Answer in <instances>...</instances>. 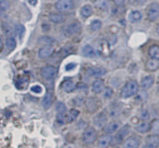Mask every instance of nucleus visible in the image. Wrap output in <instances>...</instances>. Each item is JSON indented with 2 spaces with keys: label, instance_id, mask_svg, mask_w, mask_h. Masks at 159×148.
Instances as JSON below:
<instances>
[{
  "label": "nucleus",
  "instance_id": "obj_33",
  "mask_svg": "<svg viewBox=\"0 0 159 148\" xmlns=\"http://www.w3.org/2000/svg\"><path fill=\"white\" fill-rule=\"evenodd\" d=\"M9 8V2L7 0H0V14L6 12Z\"/></svg>",
  "mask_w": 159,
  "mask_h": 148
},
{
  "label": "nucleus",
  "instance_id": "obj_25",
  "mask_svg": "<svg viewBox=\"0 0 159 148\" xmlns=\"http://www.w3.org/2000/svg\"><path fill=\"white\" fill-rule=\"evenodd\" d=\"M80 14L84 18H88L93 14V8L90 5H85L81 8Z\"/></svg>",
  "mask_w": 159,
  "mask_h": 148
},
{
  "label": "nucleus",
  "instance_id": "obj_1",
  "mask_svg": "<svg viewBox=\"0 0 159 148\" xmlns=\"http://www.w3.org/2000/svg\"><path fill=\"white\" fill-rule=\"evenodd\" d=\"M139 90V85L138 83L134 80L130 81L127 82L121 91V96L123 98H130L135 96Z\"/></svg>",
  "mask_w": 159,
  "mask_h": 148
},
{
  "label": "nucleus",
  "instance_id": "obj_2",
  "mask_svg": "<svg viewBox=\"0 0 159 148\" xmlns=\"http://www.w3.org/2000/svg\"><path fill=\"white\" fill-rule=\"evenodd\" d=\"M97 139V133L93 127H88L85 129L82 134V141L86 144H93Z\"/></svg>",
  "mask_w": 159,
  "mask_h": 148
},
{
  "label": "nucleus",
  "instance_id": "obj_4",
  "mask_svg": "<svg viewBox=\"0 0 159 148\" xmlns=\"http://www.w3.org/2000/svg\"><path fill=\"white\" fill-rule=\"evenodd\" d=\"M130 132V127L128 125L124 126L123 128H121L119 131L116 133L114 137L112 139V144H120L123 142L124 138L126 137L127 134Z\"/></svg>",
  "mask_w": 159,
  "mask_h": 148
},
{
  "label": "nucleus",
  "instance_id": "obj_3",
  "mask_svg": "<svg viewBox=\"0 0 159 148\" xmlns=\"http://www.w3.org/2000/svg\"><path fill=\"white\" fill-rule=\"evenodd\" d=\"M74 7V0H58L55 4V8L58 12H66Z\"/></svg>",
  "mask_w": 159,
  "mask_h": 148
},
{
  "label": "nucleus",
  "instance_id": "obj_17",
  "mask_svg": "<svg viewBox=\"0 0 159 148\" xmlns=\"http://www.w3.org/2000/svg\"><path fill=\"white\" fill-rule=\"evenodd\" d=\"M154 82H155V78H154L153 76L148 75L141 79V85L144 89H148L154 85Z\"/></svg>",
  "mask_w": 159,
  "mask_h": 148
},
{
  "label": "nucleus",
  "instance_id": "obj_7",
  "mask_svg": "<svg viewBox=\"0 0 159 148\" xmlns=\"http://www.w3.org/2000/svg\"><path fill=\"white\" fill-rule=\"evenodd\" d=\"M85 106L87 110L90 113H93L97 111L99 108V99L95 97H89L85 101Z\"/></svg>",
  "mask_w": 159,
  "mask_h": 148
},
{
  "label": "nucleus",
  "instance_id": "obj_10",
  "mask_svg": "<svg viewBox=\"0 0 159 148\" xmlns=\"http://www.w3.org/2000/svg\"><path fill=\"white\" fill-rule=\"evenodd\" d=\"M145 147L155 148L159 146V136L156 134L149 135L145 139Z\"/></svg>",
  "mask_w": 159,
  "mask_h": 148
},
{
  "label": "nucleus",
  "instance_id": "obj_29",
  "mask_svg": "<svg viewBox=\"0 0 159 148\" xmlns=\"http://www.w3.org/2000/svg\"><path fill=\"white\" fill-rule=\"evenodd\" d=\"M15 31L16 33V34L18 35L19 38L21 40L23 38V35L25 34V31H26V29H25V26L22 24H18L15 27Z\"/></svg>",
  "mask_w": 159,
  "mask_h": 148
},
{
  "label": "nucleus",
  "instance_id": "obj_39",
  "mask_svg": "<svg viewBox=\"0 0 159 148\" xmlns=\"http://www.w3.org/2000/svg\"><path fill=\"white\" fill-rule=\"evenodd\" d=\"M3 29H4V31L7 35H10L12 34V28L7 23H3Z\"/></svg>",
  "mask_w": 159,
  "mask_h": 148
},
{
  "label": "nucleus",
  "instance_id": "obj_15",
  "mask_svg": "<svg viewBox=\"0 0 159 148\" xmlns=\"http://www.w3.org/2000/svg\"><path fill=\"white\" fill-rule=\"evenodd\" d=\"M112 139H113V137L110 134L102 135L98 140V144L101 147H107L111 144Z\"/></svg>",
  "mask_w": 159,
  "mask_h": 148
},
{
  "label": "nucleus",
  "instance_id": "obj_22",
  "mask_svg": "<svg viewBox=\"0 0 159 148\" xmlns=\"http://www.w3.org/2000/svg\"><path fill=\"white\" fill-rule=\"evenodd\" d=\"M82 54H83L85 57H94L95 56H96V53H95L94 49H93V48L89 44L84 46L83 47H82Z\"/></svg>",
  "mask_w": 159,
  "mask_h": 148
},
{
  "label": "nucleus",
  "instance_id": "obj_36",
  "mask_svg": "<svg viewBox=\"0 0 159 148\" xmlns=\"http://www.w3.org/2000/svg\"><path fill=\"white\" fill-rule=\"evenodd\" d=\"M97 6L102 9L107 8V6H108L107 0H97Z\"/></svg>",
  "mask_w": 159,
  "mask_h": 148
},
{
  "label": "nucleus",
  "instance_id": "obj_19",
  "mask_svg": "<svg viewBox=\"0 0 159 148\" xmlns=\"http://www.w3.org/2000/svg\"><path fill=\"white\" fill-rule=\"evenodd\" d=\"M53 102V96L51 92H47L42 100V105L45 110H48L51 106Z\"/></svg>",
  "mask_w": 159,
  "mask_h": 148
},
{
  "label": "nucleus",
  "instance_id": "obj_20",
  "mask_svg": "<svg viewBox=\"0 0 159 148\" xmlns=\"http://www.w3.org/2000/svg\"><path fill=\"white\" fill-rule=\"evenodd\" d=\"M136 130L138 133H148L151 130V124L149 123L144 121L141 123H140L139 125L137 126Z\"/></svg>",
  "mask_w": 159,
  "mask_h": 148
},
{
  "label": "nucleus",
  "instance_id": "obj_23",
  "mask_svg": "<svg viewBox=\"0 0 159 148\" xmlns=\"http://www.w3.org/2000/svg\"><path fill=\"white\" fill-rule=\"evenodd\" d=\"M141 19H142V14L138 10L132 11L129 15V20L132 23H138L141 21Z\"/></svg>",
  "mask_w": 159,
  "mask_h": 148
},
{
  "label": "nucleus",
  "instance_id": "obj_46",
  "mask_svg": "<svg viewBox=\"0 0 159 148\" xmlns=\"http://www.w3.org/2000/svg\"><path fill=\"white\" fill-rule=\"evenodd\" d=\"M2 46H3V43H2V37L1 35H0V50L2 48Z\"/></svg>",
  "mask_w": 159,
  "mask_h": 148
},
{
  "label": "nucleus",
  "instance_id": "obj_11",
  "mask_svg": "<svg viewBox=\"0 0 159 148\" xmlns=\"http://www.w3.org/2000/svg\"><path fill=\"white\" fill-rule=\"evenodd\" d=\"M87 73L90 76L96 78H99L104 75L107 73V70L102 68H97V67H89L87 69Z\"/></svg>",
  "mask_w": 159,
  "mask_h": 148
},
{
  "label": "nucleus",
  "instance_id": "obj_35",
  "mask_svg": "<svg viewBox=\"0 0 159 148\" xmlns=\"http://www.w3.org/2000/svg\"><path fill=\"white\" fill-rule=\"evenodd\" d=\"M56 119L57 122L59 124H65L66 123V116H65V113H57V116H56Z\"/></svg>",
  "mask_w": 159,
  "mask_h": 148
},
{
  "label": "nucleus",
  "instance_id": "obj_30",
  "mask_svg": "<svg viewBox=\"0 0 159 148\" xmlns=\"http://www.w3.org/2000/svg\"><path fill=\"white\" fill-rule=\"evenodd\" d=\"M79 114V111H78L77 110H71L69 113H68V116H67V120L68 122H72V121H74L77 118Z\"/></svg>",
  "mask_w": 159,
  "mask_h": 148
},
{
  "label": "nucleus",
  "instance_id": "obj_5",
  "mask_svg": "<svg viewBox=\"0 0 159 148\" xmlns=\"http://www.w3.org/2000/svg\"><path fill=\"white\" fill-rule=\"evenodd\" d=\"M41 74L43 78L47 79V80H51L56 77V75L57 74V69L55 67L48 65L42 68Z\"/></svg>",
  "mask_w": 159,
  "mask_h": 148
},
{
  "label": "nucleus",
  "instance_id": "obj_21",
  "mask_svg": "<svg viewBox=\"0 0 159 148\" xmlns=\"http://www.w3.org/2000/svg\"><path fill=\"white\" fill-rule=\"evenodd\" d=\"M49 20L54 23H61L65 22V16L61 13H50Z\"/></svg>",
  "mask_w": 159,
  "mask_h": 148
},
{
  "label": "nucleus",
  "instance_id": "obj_31",
  "mask_svg": "<svg viewBox=\"0 0 159 148\" xmlns=\"http://www.w3.org/2000/svg\"><path fill=\"white\" fill-rule=\"evenodd\" d=\"M101 27H102V23L99 20H93L91 23V24H90V29L93 31L99 30Z\"/></svg>",
  "mask_w": 159,
  "mask_h": 148
},
{
  "label": "nucleus",
  "instance_id": "obj_6",
  "mask_svg": "<svg viewBox=\"0 0 159 148\" xmlns=\"http://www.w3.org/2000/svg\"><path fill=\"white\" fill-rule=\"evenodd\" d=\"M148 18L150 21H155L159 18V3L153 2L148 6L147 12Z\"/></svg>",
  "mask_w": 159,
  "mask_h": 148
},
{
  "label": "nucleus",
  "instance_id": "obj_37",
  "mask_svg": "<svg viewBox=\"0 0 159 148\" xmlns=\"http://www.w3.org/2000/svg\"><path fill=\"white\" fill-rule=\"evenodd\" d=\"M40 42H42L43 43L46 45H51V43L53 42V40L51 39V37H40Z\"/></svg>",
  "mask_w": 159,
  "mask_h": 148
},
{
  "label": "nucleus",
  "instance_id": "obj_26",
  "mask_svg": "<svg viewBox=\"0 0 159 148\" xmlns=\"http://www.w3.org/2000/svg\"><path fill=\"white\" fill-rule=\"evenodd\" d=\"M62 88L66 92H71L75 89V85L72 81H65L61 85Z\"/></svg>",
  "mask_w": 159,
  "mask_h": 148
},
{
  "label": "nucleus",
  "instance_id": "obj_12",
  "mask_svg": "<svg viewBox=\"0 0 159 148\" xmlns=\"http://www.w3.org/2000/svg\"><path fill=\"white\" fill-rule=\"evenodd\" d=\"M54 47L51 45H45V46L42 47L39 51V57L40 58H47L54 53Z\"/></svg>",
  "mask_w": 159,
  "mask_h": 148
},
{
  "label": "nucleus",
  "instance_id": "obj_24",
  "mask_svg": "<svg viewBox=\"0 0 159 148\" xmlns=\"http://www.w3.org/2000/svg\"><path fill=\"white\" fill-rule=\"evenodd\" d=\"M148 54L151 58L159 60V46L158 45H152L148 49Z\"/></svg>",
  "mask_w": 159,
  "mask_h": 148
},
{
  "label": "nucleus",
  "instance_id": "obj_43",
  "mask_svg": "<svg viewBox=\"0 0 159 148\" xmlns=\"http://www.w3.org/2000/svg\"><path fill=\"white\" fill-rule=\"evenodd\" d=\"M75 88H77L78 89H80V90H85V91L88 89V86H87V85H85V84H83V83L79 84V85H77V87H75Z\"/></svg>",
  "mask_w": 159,
  "mask_h": 148
},
{
  "label": "nucleus",
  "instance_id": "obj_27",
  "mask_svg": "<svg viewBox=\"0 0 159 148\" xmlns=\"http://www.w3.org/2000/svg\"><path fill=\"white\" fill-rule=\"evenodd\" d=\"M6 44L8 49L10 50V51H12V50L15 49L16 47V41L15 38H14L13 37H8L7 40H6Z\"/></svg>",
  "mask_w": 159,
  "mask_h": 148
},
{
  "label": "nucleus",
  "instance_id": "obj_45",
  "mask_svg": "<svg viewBox=\"0 0 159 148\" xmlns=\"http://www.w3.org/2000/svg\"><path fill=\"white\" fill-rule=\"evenodd\" d=\"M29 2L30 4L33 5V6H35L37 3V0H29Z\"/></svg>",
  "mask_w": 159,
  "mask_h": 148
},
{
  "label": "nucleus",
  "instance_id": "obj_40",
  "mask_svg": "<svg viewBox=\"0 0 159 148\" xmlns=\"http://www.w3.org/2000/svg\"><path fill=\"white\" fill-rule=\"evenodd\" d=\"M31 91L34 93H37V94H39V93L42 92V88L40 85H34L31 88Z\"/></svg>",
  "mask_w": 159,
  "mask_h": 148
},
{
  "label": "nucleus",
  "instance_id": "obj_48",
  "mask_svg": "<svg viewBox=\"0 0 159 148\" xmlns=\"http://www.w3.org/2000/svg\"><path fill=\"white\" fill-rule=\"evenodd\" d=\"M158 93H159V84H158Z\"/></svg>",
  "mask_w": 159,
  "mask_h": 148
},
{
  "label": "nucleus",
  "instance_id": "obj_41",
  "mask_svg": "<svg viewBox=\"0 0 159 148\" xmlns=\"http://www.w3.org/2000/svg\"><path fill=\"white\" fill-rule=\"evenodd\" d=\"M104 96L107 98H110L113 96V90L110 88H107L105 89V92H104Z\"/></svg>",
  "mask_w": 159,
  "mask_h": 148
},
{
  "label": "nucleus",
  "instance_id": "obj_47",
  "mask_svg": "<svg viewBox=\"0 0 159 148\" xmlns=\"http://www.w3.org/2000/svg\"><path fill=\"white\" fill-rule=\"evenodd\" d=\"M157 34H158L159 36V23L158 24V26H157Z\"/></svg>",
  "mask_w": 159,
  "mask_h": 148
},
{
  "label": "nucleus",
  "instance_id": "obj_32",
  "mask_svg": "<svg viewBox=\"0 0 159 148\" xmlns=\"http://www.w3.org/2000/svg\"><path fill=\"white\" fill-rule=\"evenodd\" d=\"M55 110L57 112V113H65L67 112L66 106H65V103L62 102H58L56 104Z\"/></svg>",
  "mask_w": 159,
  "mask_h": 148
},
{
  "label": "nucleus",
  "instance_id": "obj_28",
  "mask_svg": "<svg viewBox=\"0 0 159 148\" xmlns=\"http://www.w3.org/2000/svg\"><path fill=\"white\" fill-rule=\"evenodd\" d=\"M151 130L153 134H156L159 136V119H156L152 121L151 123Z\"/></svg>",
  "mask_w": 159,
  "mask_h": 148
},
{
  "label": "nucleus",
  "instance_id": "obj_14",
  "mask_svg": "<svg viewBox=\"0 0 159 148\" xmlns=\"http://www.w3.org/2000/svg\"><path fill=\"white\" fill-rule=\"evenodd\" d=\"M105 89V85H104V82L102 79H96L94 81L92 86V91L94 93H100Z\"/></svg>",
  "mask_w": 159,
  "mask_h": 148
},
{
  "label": "nucleus",
  "instance_id": "obj_34",
  "mask_svg": "<svg viewBox=\"0 0 159 148\" xmlns=\"http://www.w3.org/2000/svg\"><path fill=\"white\" fill-rule=\"evenodd\" d=\"M140 118H141L142 120L147 121L150 119V114H149L148 111L146 110H142L140 111Z\"/></svg>",
  "mask_w": 159,
  "mask_h": 148
},
{
  "label": "nucleus",
  "instance_id": "obj_8",
  "mask_svg": "<svg viewBox=\"0 0 159 148\" xmlns=\"http://www.w3.org/2000/svg\"><path fill=\"white\" fill-rule=\"evenodd\" d=\"M107 115L105 112H101L99 114L96 115L94 117L93 119V123H94V125H96V127L101 128V127H103L104 126L107 124Z\"/></svg>",
  "mask_w": 159,
  "mask_h": 148
},
{
  "label": "nucleus",
  "instance_id": "obj_18",
  "mask_svg": "<svg viewBox=\"0 0 159 148\" xmlns=\"http://www.w3.org/2000/svg\"><path fill=\"white\" fill-rule=\"evenodd\" d=\"M146 68L149 71H155L159 69V60L157 59H150L146 63Z\"/></svg>",
  "mask_w": 159,
  "mask_h": 148
},
{
  "label": "nucleus",
  "instance_id": "obj_16",
  "mask_svg": "<svg viewBox=\"0 0 159 148\" xmlns=\"http://www.w3.org/2000/svg\"><path fill=\"white\" fill-rule=\"evenodd\" d=\"M140 142L137 138L131 137L126 140L124 142L123 147L125 148H137L139 147Z\"/></svg>",
  "mask_w": 159,
  "mask_h": 148
},
{
  "label": "nucleus",
  "instance_id": "obj_42",
  "mask_svg": "<svg viewBox=\"0 0 159 148\" xmlns=\"http://www.w3.org/2000/svg\"><path fill=\"white\" fill-rule=\"evenodd\" d=\"M76 67V65L75 63H69L66 65L65 68H66V71H71V70L74 69Z\"/></svg>",
  "mask_w": 159,
  "mask_h": 148
},
{
  "label": "nucleus",
  "instance_id": "obj_38",
  "mask_svg": "<svg viewBox=\"0 0 159 148\" xmlns=\"http://www.w3.org/2000/svg\"><path fill=\"white\" fill-rule=\"evenodd\" d=\"M130 2L135 6H143L147 2V0H130Z\"/></svg>",
  "mask_w": 159,
  "mask_h": 148
},
{
  "label": "nucleus",
  "instance_id": "obj_44",
  "mask_svg": "<svg viewBox=\"0 0 159 148\" xmlns=\"http://www.w3.org/2000/svg\"><path fill=\"white\" fill-rule=\"evenodd\" d=\"M113 1L115 3V5H116L117 6H124V2H125V0H113Z\"/></svg>",
  "mask_w": 159,
  "mask_h": 148
},
{
  "label": "nucleus",
  "instance_id": "obj_9",
  "mask_svg": "<svg viewBox=\"0 0 159 148\" xmlns=\"http://www.w3.org/2000/svg\"><path fill=\"white\" fill-rule=\"evenodd\" d=\"M81 23L78 21H75L73 23H70L68 26L66 27V30L65 32H66V35L71 36L74 35V34H78L79 33V31L81 30Z\"/></svg>",
  "mask_w": 159,
  "mask_h": 148
},
{
  "label": "nucleus",
  "instance_id": "obj_13",
  "mask_svg": "<svg viewBox=\"0 0 159 148\" xmlns=\"http://www.w3.org/2000/svg\"><path fill=\"white\" fill-rule=\"evenodd\" d=\"M120 123L118 122H111L108 124H106L103 127V131L107 134H112L119 129Z\"/></svg>",
  "mask_w": 159,
  "mask_h": 148
}]
</instances>
